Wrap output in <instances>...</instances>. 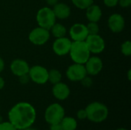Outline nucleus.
I'll return each instance as SVG.
<instances>
[{
	"label": "nucleus",
	"mask_w": 131,
	"mask_h": 130,
	"mask_svg": "<svg viewBox=\"0 0 131 130\" xmlns=\"http://www.w3.org/2000/svg\"><path fill=\"white\" fill-rule=\"evenodd\" d=\"M8 121L17 129H23L32 126L36 120V110L29 103L19 102L8 113Z\"/></svg>",
	"instance_id": "1"
},
{
	"label": "nucleus",
	"mask_w": 131,
	"mask_h": 130,
	"mask_svg": "<svg viewBox=\"0 0 131 130\" xmlns=\"http://www.w3.org/2000/svg\"><path fill=\"white\" fill-rule=\"evenodd\" d=\"M87 119L92 123H100L105 121L109 115L107 107L101 102H92L85 108Z\"/></svg>",
	"instance_id": "2"
},
{
	"label": "nucleus",
	"mask_w": 131,
	"mask_h": 130,
	"mask_svg": "<svg viewBox=\"0 0 131 130\" xmlns=\"http://www.w3.org/2000/svg\"><path fill=\"white\" fill-rule=\"evenodd\" d=\"M69 54L74 63L81 64H84L91 57V52L84 41H72Z\"/></svg>",
	"instance_id": "3"
},
{
	"label": "nucleus",
	"mask_w": 131,
	"mask_h": 130,
	"mask_svg": "<svg viewBox=\"0 0 131 130\" xmlns=\"http://www.w3.org/2000/svg\"><path fill=\"white\" fill-rule=\"evenodd\" d=\"M64 116L65 110L64 107L58 103L49 105L45 112V120L49 125L60 123Z\"/></svg>",
	"instance_id": "4"
},
{
	"label": "nucleus",
	"mask_w": 131,
	"mask_h": 130,
	"mask_svg": "<svg viewBox=\"0 0 131 130\" xmlns=\"http://www.w3.org/2000/svg\"><path fill=\"white\" fill-rule=\"evenodd\" d=\"M36 21L39 27L50 30L56 21V17L51 8L43 7L38 11Z\"/></svg>",
	"instance_id": "5"
},
{
	"label": "nucleus",
	"mask_w": 131,
	"mask_h": 130,
	"mask_svg": "<svg viewBox=\"0 0 131 130\" xmlns=\"http://www.w3.org/2000/svg\"><path fill=\"white\" fill-rule=\"evenodd\" d=\"M88 50L93 54H100L105 48V42L103 38L97 34H88L84 41Z\"/></svg>",
	"instance_id": "6"
},
{
	"label": "nucleus",
	"mask_w": 131,
	"mask_h": 130,
	"mask_svg": "<svg viewBox=\"0 0 131 130\" xmlns=\"http://www.w3.org/2000/svg\"><path fill=\"white\" fill-rule=\"evenodd\" d=\"M28 75L30 80L37 84H45L48 80V70L40 65H35L30 67Z\"/></svg>",
	"instance_id": "7"
},
{
	"label": "nucleus",
	"mask_w": 131,
	"mask_h": 130,
	"mask_svg": "<svg viewBox=\"0 0 131 130\" xmlns=\"http://www.w3.org/2000/svg\"><path fill=\"white\" fill-rule=\"evenodd\" d=\"M50 38V31L41 27L34 28L28 35L29 41L35 45H43L45 44Z\"/></svg>",
	"instance_id": "8"
},
{
	"label": "nucleus",
	"mask_w": 131,
	"mask_h": 130,
	"mask_svg": "<svg viewBox=\"0 0 131 130\" xmlns=\"http://www.w3.org/2000/svg\"><path fill=\"white\" fill-rule=\"evenodd\" d=\"M88 75L84 64H76L71 65L68 67L66 71V76L71 81L76 82L81 81L84 77Z\"/></svg>",
	"instance_id": "9"
},
{
	"label": "nucleus",
	"mask_w": 131,
	"mask_h": 130,
	"mask_svg": "<svg viewBox=\"0 0 131 130\" xmlns=\"http://www.w3.org/2000/svg\"><path fill=\"white\" fill-rule=\"evenodd\" d=\"M72 41L65 37L56 38L52 45L54 52L58 56H64L69 53Z\"/></svg>",
	"instance_id": "10"
},
{
	"label": "nucleus",
	"mask_w": 131,
	"mask_h": 130,
	"mask_svg": "<svg viewBox=\"0 0 131 130\" xmlns=\"http://www.w3.org/2000/svg\"><path fill=\"white\" fill-rule=\"evenodd\" d=\"M69 34L73 41H84L88 35L86 25L81 23L73 25L70 28Z\"/></svg>",
	"instance_id": "11"
},
{
	"label": "nucleus",
	"mask_w": 131,
	"mask_h": 130,
	"mask_svg": "<svg viewBox=\"0 0 131 130\" xmlns=\"http://www.w3.org/2000/svg\"><path fill=\"white\" fill-rule=\"evenodd\" d=\"M84 64L87 74L91 76L97 75L103 68L102 60L97 56L90 57Z\"/></svg>",
	"instance_id": "12"
},
{
	"label": "nucleus",
	"mask_w": 131,
	"mask_h": 130,
	"mask_svg": "<svg viewBox=\"0 0 131 130\" xmlns=\"http://www.w3.org/2000/svg\"><path fill=\"white\" fill-rule=\"evenodd\" d=\"M108 27L114 33L121 32L125 27V20L124 17L118 13L111 15L108 18Z\"/></svg>",
	"instance_id": "13"
},
{
	"label": "nucleus",
	"mask_w": 131,
	"mask_h": 130,
	"mask_svg": "<svg viewBox=\"0 0 131 130\" xmlns=\"http://www.w3.org/2000/svg\"><path fill=\"white\" fill-rule=\"evenodd\" d=\"M29 68L30 67L28 64L25 61L21 59L14 60L10 65V69L12 73L18 77L24 74H28Z\"/></svg>",
	"instance_id": "14"
},
{
	"label": "nucleus",
	"mask_w": 131,
	"mask_h": 130,
	"mask_svg": "<svg viewBox=\"0 0 131 130\" xmlns=\"http://www.w3.org/2000/svg\"><path fill=\"white\" fill-rule=\"evenodd\" d=\"M53 96L58 100H64L70 96L71 90L69 87L62 82H59L56 84H54L52 87Z\"/></svg>",
	"instance_id": "15"
},
{
	"label": "nucleus",
	"mask_w": 131,
	"mask_h": 130,
	"mask_svg": "<svg viewBox=\"0 0 131 130\" xmlns=\"http://www.w3.org/2000/svg\"><path fill=\"white\" fill-rule=\"evenodd\" d=\"M52 10L56 18H58V19L68 18L71 15V8L65 3L58 2L56 5L53 6Z\"/></svg>",
	"instance_id": "16"
},
{
	"label": "nucleus",
	"mask_w": 131,
	"mask_h": 130,
	"mask_svg": "<svg viewBox=\"0 0 131 130\" xmlns=\"http://www.w3.org/2000/svg\"><path fill=\"white\" fill-rule=\"evenodd\" d=\"M102 16V11L97 5L92 4L86 8V17L89 21L97 22Z\"/></svg>",
	"instance_id": "17"
},
{
	"label": "nucleus",
	"mask_w": 131,
	"mask_h": 130,
	"mask_svg": "<svg viewBox=\"0 0 131 130\" xmlns=\"http://www.w3.org/2000/svg\"><path fill=\"white\" fill-rule=\"evenodd\" d=\"M60 124L63 130H76L78 127V122L76 119L71 116H65L61 120Z\"/></svg>",
	"instance_id": "18"
},
{
	"label": "nucleus",
	"mask_w": 131,
	"mask_h": 130,
	"mask_svg": "<svg viewBox=\"0 0 131 130\" xmlns=\"http://www.w3.org/2000/svg\"><path fill=\"white\" fill-rule=\"evenodd\" d=\"M51 31L52 35L56 38H63L65 37V34L67 33V30L66 28L60 24V23H54V25L51 28Z\"/></svg>",
	"instance_id": "19"
},
{
	"label": "nucleus",
	"mask_w": 131,
	"mask_h": 130,
	"mask_svg": "<svg viewBox=\"0 0 131 130\" xmlns=\"http://www.w3.org/2000/svg\"><path fill=\"white\" fill-rule=\"evenodd\" d=\"M61 78H62V75L59 70H58L56 69H51L48 71V81H49L53 85L61 82Z\"/></svg>",
	"instance_id": "20"
},
{
	"label": "nucleus",
	"mask_w": 131,
	"mask_h": 130,
	"mask_svg": "<svg viewBox=\"0 0 131 130\" xmlns=\"http://www.w3.org/2000/svg\"><path fill=\"white\" fill-rule=\"evenodd\" d=\"M71 2L79 9H86L94 3V0H71Z\"/></svg>",
	"instance_id": "21"
},
{
	"label": "nucleus",
	"mask_w": 131,
	"mask_h": 130,
	"mask_svg": "<svg viewBox=\"0 0 131 130\" xmlns=\"http://www.w3.org/2000/svg\"><path fill=\"white\" fill-rule=\"evenodd\" d=\"M88 34H97L99 33V25L97 22H93L90 21L87 25H86Z\"/></svg>",
	"instance_id": "22"
},
{
	"label": "nucleus",
	"mask_w": 131,
	"mask_h": 130,
	"mask_svg": "<svg viewBox=\"0 0 131 130\" xmlns=\"http://www.w3.org/2000/svg\"><path fill=\"white\" fill-rule=\"evenodd\" d=\"M121 52L125 56H130L131 54V41H126L121 44Z\"/></svg>",
	"instance_id": "23"
},
{
	"label": "nucleus",
	"mask_w": 131,
	"mask_h": 130,
	"mask_svg": "<svg viewBox=\"0 0 131 130\" xmlns=\"http://www.w3.org/2000/svg\"><path fill=\"white\" fill-rule=\"evenodd\" d=\"M0 130H18L9 121L1 122L0 123Z\"/></svg>",
	"instance_id": "24"
},
{
	"label": "nucleus",
	"mask_w": 131,
	"mask_h": 130,
	"mask_svg": "<svg viewBox=\"0 0 131 130\" xmlns=\"http://www.w3.org/2000/svg\"><path fill=\"white\" fill-rule=\"evenodd\" d=\"M81 82L82 85H83L84 87H91L92 86V84H93V80H92V79H91L90 77H88V76L84 77L81 80Z\"/></svg>",
	"instance_id": "25"
},
{
	"label": "nucleus",
	"mask_w": 131,
	"mask_h": 130,
	"mask_svg": "<svg viewBox=\"0 0 131 130\" xmlns=\"http://www.w3.org/2000/svg\"><path fill=\"white\" fill-rule=\"evenodd\" d=\"M77 118L79 120H84L87 119V113L85 109H81L77 113Z\"/></svg>",
	"instance_id": "26"
},
{
	"label": "nucleus",
	"mask_w": 131,
	"mask_h": 130,
	"mask_svg": "<svg viewBox=\"0 0 131 130\" xmlns=\"http://www.w3.org/2000/svg\"><path fill=\"white\" fill-rule=\"evenodd\" d=\"M104 3L106 6L112 8L118 4V0H104Z\"/></svg>",
	"instance_id": "27"
},
{
	"label": "nucleus",
	"mask_w": 131,
	"mask_h": 130,
	"mask_svg": "<svg viewBox=\"0 0 131 130\" xmlns=\"http://www.w3.org/2000/svg\"><path fill=\"white\" fill-rule=\"evenodd\" d=\"M19 80H20V82L21 84H25L28 83L29 80H30V77H29L28 74H24L22 76H20L19 77Z\"/></svg>",
	"instance_id": "28"
},
{
	"label": "nucleus",
	"mask_w": 131,
	"mask_h": 130,
	"mask_svg": "<svg viewBox=\"0 0 131 130\" xmlns=\"http://www.w3.org/2000/svg\"><path fill=\"white\" fill-rule=\"evenodd\" d=\"M118 3L122 8H127L131 5V0H118Z\"/></svg>",
	"instance_id": "29"
},
{
	"label": "nucleus",
	"mask_w": 131,
	"mask_h": 130,
	"mask_svg": "<svg viewBox=\"0 0 131 130\" xmlns=\"http://www.w3.org/2000/svg\"><path fill=\"white\" fill-rule=\"evenodd\" d=\"M49 130H63L60 123L56 124H51L49 126Z\"/></svg>",
	"instance_id": "30"
},
{
	"label": "nucleus",
	"mask_w": 131,
	"mask_h": 130,
	"mask_svg": "<svg viewBox=\"0 0 131 130\" xmlns=\"http://www.w3.org/2000/svg\"><path fill=\"white\" fill-rule=\"evenodd\" d=\"M46 2L50 6H54L58 2V0H46Z\"/></svg>",
	"instance_id": "31"
},
{
	"label": "nucleus",
	"mask_w": 131,
	"mask_h": 130,
	"mask_svg": "<svg viewBox=\"0 0 131 130\" xmlns=\"http://www.w3.org/2000/svg\"><path fill=\"white\" fill-rule=\"evenodd\" d=\"M5 67V62L3 61V59L0 57V74L3 71Z\"/></svg>",
	"instance_id": "32"
},
{
	"label": "nucleus",
	"mask_w": 131,
	"mask_h": 130,
	"mask_svg": "<svg viewBox=\"0 0 131 130\" xmlns=\"http://www.w3.org/2000/svg\"><path fill=\"white\" fill-rule=\"evenodd\" d=\"M5 86V80L4 79L0 76V90H2Z\"/></svg>",
	"instance_id": "33"
},
{
	"label": "nucleus",
	"mask_w": 131,
	"mask_h": 130,
	"mask_svg": "<svg viewBox=\"0 0 131 130\" xmlns=\"http://www.w3.org/2000/svg\"><path fill=\"white\" fill-rule=\"evenodd\" d=\"M18 130H37V129H34V128H31V127H28V128H25V129H18Z\"/></svg>",
	"instance_id": "34"
},
{
	"label": "nucleus",
	"mask_w": 131,
	"mask_h": 130,
	"mask_svg": "<svg viewBox=\"0 0 131 130\" xmlns=\"http://www.w3.org/2000/svg\"><path fill=\"white\" fill-rule=\"evenodd\" d=\"M130 73H131V70H130L128 71V79H129V80H130Z\"/></svg>",
	"instance_id": "35"
},
{
	"label": "nucleus",
	"mask_w": 131,
	"mask_h": 130,
	"mask_svg": "<svg viewBox=\"0 0 131 130\" xmlns=\"http://www.w3.org/2000/svg\"><path fill=\"white\" fill-rule=\"evenodd\" d=\"M116 130H128L127 129H125V128H119V129H117Z\"/></svg>",
	"instance_id": "36"
},
{
	"label": "nucleus",
	"mask_w": 131,
	"mask_h": 130,
	"mask_svg": "<svg viewBox=\"0 0 131 130\" xmlns=\"http://www.w3.org/2000/svg\"><path fill=\"white\" fill-rule=\"evenodd\" d=\"M0 109H1V106H0Z\"/></svg>",
	"instance_id": "37"
}]
</instances>
